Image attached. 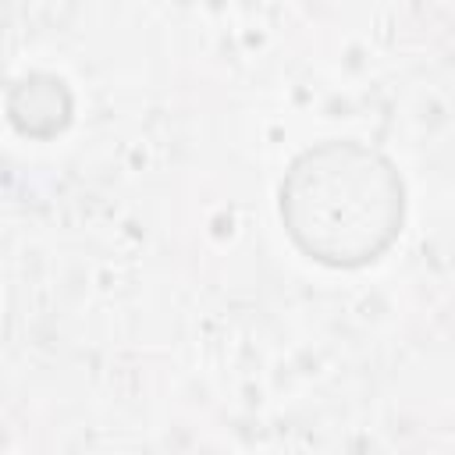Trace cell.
<instances>
[{
	"label": "cell",
	"mask_w": 455,
	"mask_h": 455,
	"mask_svg": "<svg viewBox=\"0 0 455 455\" xmlns=\"http://www.w3.org/2000/svg\"><path fill=\"white\" fill-rule=\"evenodd\" d=\"M409 213L391 153L363 139H320L299 149L277 181L288 242L320 267L359 270L391 252Z\"/></svg>",
	"instance_id": "6da1fadb"
}]
</instances>
